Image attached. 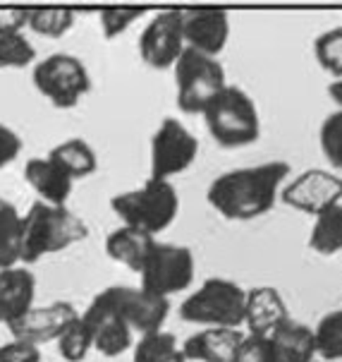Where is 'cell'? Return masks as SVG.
<instances>
[{
  "instance_id": "16",
  "label": "cell",
  "mask_w": 342,
  "mask_h": 362,
  "mask_svg": "<svg viewBox=\"0 0 342 362\" xmlns=\"http://www.w3.org/2000/svg\"><path fill=\"white\" fill-rule=\"evenodd\" d=\"M287 319H290L287 305L278 288L259 286L247 291V305H244V327L249 329L247 336L268 339Z\"/></svg>"
},
{
  "instance_id": "8",
  "label": "cell",
  "mask_w": 342,
  "mask_h": 362,
  "mask_svg": "<svg viewBox=\"0 0 342 362\" xmlns=\"http://www.w3.org/2000/svg\"><path fill=\"white\" fill-rule=\"evenodd\" d=\"M194 272H197V262L192 250L185 245L156 243L139 279L144 291L170 300V296L187 291L194 284Z\"/></svg>"
},
{
  "instance_id": "25",
  "label": "cell",
  "mask_w": 342,
  "mask_h": 362,
  "mask_svg": "<svg viewBox=\"0 0 342 362\" xmlns=\"http://www.w3.org/2000/svg\"><path fill=\"white\" fill-rule=\"evenodd\" d=\"M132 362H187L180 343L168 331L142 336L132 346Z\"/></svg>"
},
{
  "instance_id": "1",
  "label": "cell",
  "mask_w": 342,
  "mask_h": 362,
  "mask_svg": "<svg viewBox=\"0 0 342 362\" xmlns=\"http://www.w3.org/2000/svg\"><path fill=\"white\" fill-rule=\"evenodd\" d=\"M287 175H290V165L285 161L235 168L211 182L206 199L223 218L252 221L276 206Z\"/></svg>"
},
{
  "instance_id": "36",
  "label": "cell",
  "mask_w": 342,
  "mask_h": 362,
  "mask_svg": "<svg viewBox=\"0 0 342 362\" xmlns=\"http://www.w3.org/2000/svg\"><path fill=\"white\" fill-rule=\"evenodd\" d=\"M29 8H0V36L22 34L27 29Z\"/></svg>"
},
{
  "instance_id": "30",
  "label": "cell",
  "mask_w": 342,
  "mask_h": 362,
  "mask_svg": "<svg viewBox=\"0 0 342 362\" xmlns=\"http://www.w3.org/2000/svg\"><path fill=\"white\" fill-rule=\"evenodd\" d=\"M316 60L331 77H342V27H333L316 36L314 41Z\"/></svg>"
},
{
  "instance_id": "22",
  "label": "cell",
  "mask_w": 342,
  "mask_h": 362,
  "mask_svg": "<svg viewBox=\"0 0 342 362\" xmlns=\"http://www.w3.org/2000/svg\"><path fill=\"white\" fill-rule=\"evenodd\" d=\"M53 163H58L72 180H82L96 173L99 168V156H96L94 146L82 137H70L65 142L53 146L46 154Z\"/></svg>"
},
{
  "instance_id": "7",
  "label": "cell",
  "mask_w": 342,
  "mask_h": 362,
  "mask_svg": "<svg viewBox=\"0 0 342 362\" xmlns=\"http://www.w3.org/2000/svg\"><path fill=\"white\" fill-rule=\"evenodd\" d=\"M32 82L36 91L53 108L70 110L84 101L91 91V75L87 65L72 53H51L34 65Z\"/></svg>"
},
{
  "instance_id": "18",
  "label": "cell",
  "mask_w": 342,
  "mask_h": 362,
  "mask_svg": "<svg viewBox=\"0 0 342 362\" xmlns=\"http://www.w3.org/2000/svg\"><path fill=\"white\" fill-rule=\"evenodd\" d=\"M24 180L39 194V202L51 206H67V199L75 187V180L48 156L29 158L24 163Z\"/></svg>"
},
{
  "instance_id": "31",
  "label": "cell",
  "mask_w": 342,
  "mask_h": 362,
  "mask_svg": "<svg viewBox=\"0 0 342 362\" xmlns=\"http://www.w3.org/2000/svg\"><path fill=\"white\" fill-rule=\"evenodd\" d=\"M146 15L144 8H103L99 12V24L101 32L108 41L118 39L132 27L134 22H139Z\"/></svg>"
},
{
  "instance_id": "9",
  "label": "cell",
  "mask_w": 342,
  "mask_h": 362,
  "mask_svg": "<svg viewBox=\"0 0 342 362\" xmlns=\"http://www.w3.org/2000/svg\"><path fill=\"white\" fill-rule=\"evenodd\" d=\"M96 298L118 312L122 322L132 329V334H139V339L163 331V324L170 315V300L154 296L142 286H111L103 288Z\"/></svg>"
},
{
  "instance_id": "3",
  "label": "cell",
  "mask_w": 342,
  "mask_h": 362,
  "mask_svg": "<svg viewBox=\"0 0 342 362\" xmlns=\"http://www.w3.org/2000/svg\"><path fill=\"white\" fill-rule=\"evenodd\" d=\"M113 214L122 221V226H130L142 233L156 238L175 223L180 214V194L170 180H149L137 189H127L111 197Z\"/></svg>"
},
{
  "instance_id": "11",
  "label": "cell",
  "mask_w": 342,
  "mask_h": 362,
  "mask_svg": "<svg viewBox=\"0 0 342 362\" xmlns=\"http://www.w3.org/2000/svg\"><path fill=\"white\" fill-rule=\"evenodd\" d=\"M182 10H163L144 27L139 36V55L154 70H170L185 53Z\"/></svg>"
},
{
  "instance_id": "12",
  "label": "cell",
  "mask_w": 342,
  "mask_h": 362,
  "mask_svg": "<svg viewBox=\"0 0 342 362\" xmlns=\"http://www.w3.org/2000/svg\"><path fill=\"white\" fill-rule=\"evenodd\" d=\"M280 199L297 211L319 216L326 209L342 202V177L333 175L331 170L309 168L299 173L292 182H287L280 192Z\"/></svg>"
},
{
  "instance_id": "37",
  "label": "cell",
  "mask_w": 342,
  "mask_h": 362,
  "mask_svg": "<svg viewBox=\"0 0 342 362\" xmlns=\"http://www.w3.org/2000/svg\"><path fill=\"white\" fill-rule=\"evenodd\" d=\"M328 94H331V99L338 103V108L342 110V77L333 79V82L328 84Z\"/></svg>"
},
{
  "instance_id": "4",
  "label": "cell",
  "mask_w": 342,
  "mask_h": 362,
  "mask_svg": "<svg viewBox=\"0 0 342 362\" xmlns=\"http://www.w3.org/2000/svg\"><path fill=\"white\" fill-rule=\"evenodd\" d=\"M206 130L223 149H242L259 139L261 120L252 96L240 87H225L204 110Z\"/></svg>"
},
{
  "instance_id": "21",
  "label": "cell",
  "mask_w": 342,
  "mask_h": 362,
  "mask_svg": "<svg viewBox=\"0 0 342 362\" xmlns=\"http://www.w3.org/2000/svg\"><path fill=\"white\" fill-rule=\"evenodd\" d=\"M158 240L149 233H142L130 226H120L108 233L106 238V252L113 262L122 264L134 274H142L146 259H149L151 250Z\"/></svg>"
},
{
  "instance_id": "26",
  "label": "cell",
  "mask_w": 342,
  "mask_h": 362,
  "mask_svg": "<svg viewBox=\"0 0 342 362\" xmlns=\"http://www.w3.org/2000/svg\"><path fill=\"white\" fill-rule=\"evenodd\" d=\"M75 10L70 8H29L27 29L36 36L46 39H60L75 27Z\"/></svg>"
},
{
  "instance_id": "35",
  "label": "cell",
  "mask_w": 342,
  "mask_h": 362,
  "mask_svg": "<svg viewBox=\"0 0 342 362\" xmlns=\"http://www.w3.org/2000/svg\"><path fill=\"white\" fill-rule=\"evenodd\" d=\"M22 154V137L5 122H0V168L15 163Z\"/></svg>"
},
{
  "instance_id": "24",
  "label": "cell",
  "mask_w": 342,
  "mask_h": 362,
  "mask_svg": "<svg viewBox=\"0 0 342 362\" xmlns=\"http://www.w3.org/2000/svg\"><path fill=\"white\" fill-rule=\"evenodd\" d=\"M309 247L323 257H331L342 250V202L316 216L309 235Z\"/></svg>"
},
{
  "instance_id": "15",
  "label": "cell",
  "mask_w": 342,
  "mask_h": 362,
  "mask_svg": "<svg viewBox=\"0 0 342 362\" xmlns=\"http://www.w3.org/2000/svg\"><path fill=\"white\" fill-rule=\"evenodd\" d=\"M82 319L91 334V346L103 358H120L134 346L132 329L122 322L118 312L101 303L99 298L91 300L89 308L82 312Z\"/></svg>"
},
{
  "instance_id": "33",
  "label": "cell",
  "mask_w": 342,
  "mask_h": 362,
  "mask_svg": "<svg viewBox=\"0 0 342 362\" xmlns=\"http://www.w3.org/2000/svg\"><path fill=\"white\" fill-rule=\"evenodd\" d=\"M230 362H276L268 339L261 336H244L242 346L232 355Z\"/></svg>"
},
{
  "instance_id": "20",
  "label": "cell",
  "mask_w": 342,
  "mask_h": 362,
  "mask_svg": "<svg viewBox=\"0 0 342 362\" xmlns=\"http://www.w3.org/2000/svg\"><path fill=\"white\" fill-rule=\"evenodd\" d=\"M276 362H316L314 329L297 319H287L268 336Z\"/></svg>"
},
{
  "instance_id": "10",
  "label": "cell",
  "mask_w": 342,
  "mask_h": 362,
  "mask_svg": "<svg viewBox=\"0 0 342 362\" xmlns=\"http://www.w3.org/2000/svg\"><path fill=\"white\" fill-rule=\"evenodd\" d=\"M199 156V139L177 118H166L151 137V177L170 180Z\"/></svg>"
},
{
  "instance_id": "14",
  "label": "cell",
  "mask_w": 342,
  "mask_h": 362,
  "mask_svg": "<svg viewBox=\"0 0 342 362\" xmlns=\"http://www.w3.org/2000/svg\"><path fill=\"white\" fill-rule=\"evenodd\" d=\"M182 36L187 48L209 58H218L230 39L228 12L218 8L182 10Z\"/></svg>"
},
{
  "instance_id": "28",
  "label": "cell",
  "mask_w": 342,
  "mask_h": 362,
  "mask_svg": "<svg viewBox=\"0 0 342 362\" xmlns=\"http://www.w3.org/2000/svg\"><path fill=\"white\" fill-rule=\"evenodd\" d=\"M56 346H58V355L65 362H84L87 360V355L94 351V346H91V334H89L87 324H84V319H82V312H79V317L75 319V322H72L70 327L58 336Z\"/></svg>"
},
{
  "instance_id": "19",
  "label": "cell",
  "mask_w": 342,
  "mask_h": 362,
  "mask_svg": "<svg viewBox=\"0 0 342 362\" xmlns=\"http://www.w3.org/2000/svg\"><path fill=\"white\" fill-rule=\"evenodd\" d=\"M242 329H201L180 343L187 362H230L244 341Z\"/></svg>"
},
{
  "instance_id": "34",
  "label": "cell",
  "mask_w": 342,
  "mask_h": 362,
  "mask_svg": "<svg viewBox=\"0 0 342 362\" xmlns=\"http://www.w3.org/2000/svg\"><path fill=\"white\" fill-rule=\"evenodd\" d=\"M0 362H41V348L12 339L0 346Z\"/></svg>"
},
{
  "instance_id": "27",
  "label": "cell",
  "mask_w": 342,
  "mask_h": 362,
  "mask_svg": "<svg viewBox=\"0 0 342 362\" xmlns=\"http://www.w3.org/2000/svg\"><path fill=\"white\" fill-rule=\"evenodd\" d=\"M314 343L316 355H321L323 362L342 360V310L321 317V322L314 329Z\"/></svg>"
},
{
  "instance_id": "6",
  "label": "cell",
  "mask_w": 342,
  "mask_h": 362,
  "mask_svg": "<svg viewBox=\"0 0 342 362\" xmlns=\"http://www.w3.org/2000/svg\"><path fill=\"white\" fill-rule=\"evenodd\" d=\"M173 72L177 108L189 115H201L209 108V103L228 87L221 60L201 55L192 48H185Z\"/></svg>"
},
{
  "instance_id": "23",
  "label": "cell",
  "mask_w": 342,
  "mask_h": 362,
  "mask_svg": "<svg viewBox=\"0 0 342 362\" xmlns=\"http://www.w3.org/2000/svg\"><path fill=\"white\" fill-rule=\"evenodd\" d=\"M22 214L12 202L0 197V272L20 264Z\"/></svg>"
},
{
  "instance_id": "5",
  "label": "cell",
  "mask_w": 342,
  "mask_h": 362,
  "mask_svg": "<svg viewBox=\"0 0 342 362\" xmlns=\"http://www.w3.org/2000/svg\"><path fill=\"white\" fill-rule=\"evenodd\" d=\"M247 291L230 279H206L185 303L180 317L206 329H240L244 324Z\"/></svg>"
},
{
  "instance_id": "13",
  "label": "cell",
  "mask_w": 342,
  "mask_h": 362,
  "mask_svg": "<svg viewBox=\"0 0 342 362\" xmlns=\"http://www.w3.org/2000/svg\"><path fill=\"white\" fill-rule=\"evenodd\" d=\"M79 317V310L67 300H56L51 305H34L24 317L10 324V334L17 341H27L32 346L58 341V336Z\"/></svg>"
},
{
  "instance_id": "32",
  "label": "cell",
  "mask_w": 342,
  "mask_h": 362,
  "mask_svg": "<svg viewBox=\"0 0 342 362\" xmlns=\"http://www.w3.org/2000/svg\"><path fill=\"white\" fill-rule=\"evenodd\" d=\"M319 139L323 156L331 161L333 168L342 170V110H335L323 120Z\"/></svg>"
},
{
  "instance_id": "17",
  "label": "cell",
  "mask_w": 342,
  "mask_h": 362,
  "mask_svg": "<svg viewBox=\"0 0 342 362\" xmlns=\"http://www.w3.org/2000/svg\"><path fill=\"white\" fill-rule=\"evenodd\" d=\"M34 298L36 276L29 272V267L17 264L0 272V324L10 327L27 315L34 308Z\"/></svg>"
},
{
  "instance_id": "2",
  "label": "cell",
  "mask_w": 342,
  "mask_h": 362,
  "mask_svg": "<svg viewBox=\"0 0 342 362\" xmlns=\"http://www.w3.org/2000/svg\"><path fill=\"white\" fill-rule=\"evenodd\" d=\"M89 238V226L70 206H51L34 202L22 214V245L20 264L32 267L48 255L65 252L67 247Z\"/></svg>"
},
{
  "instance_id": "29",
  "label": "cell",
  "mask_w": 342,
  "mask_h": 362,
  "mask_svg": "<svg viewBox=\"0 0 342 362\" xmlns=\"http://www.w3.org/2000/svg\"><path fill=\"white\" fill-rule=\"evenodd\" d=\"M36 48L27 34H10L0 36V70H24L36 65Z\"/></svg>"
}]
</instances>
